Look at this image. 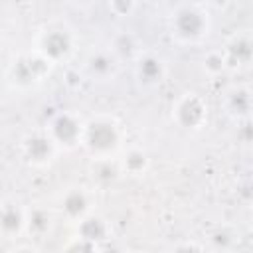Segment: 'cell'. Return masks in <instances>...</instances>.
<instances>
[{
	"label": "cell",
	"instance_id": "cell-1",
	"mask_svg": "<svg viewBox=\"0 0 253 253\" xmlns=\"http://www.w3.org/2000/svg\"><path fill=\"white\" fill-rule=\"evenodd\" d=\"M121 140H123L121 128L113 119L99 117V119H91L89 123H85L81 144L95 160L113 158L121 146Z\"/></svg>",
	"mask_w": 253,
	"mask_h": 253
},
{
	"label": "cell",
	"instance_id": "cell-2",
	"mask_svg": "<svg viewBox=\"0 0 253 253\" xmlns=\"http://www.w3.org/2000/svg\"><path fill=\"white\" fill-rule=\"evenodd\" d=\"M172 36L182 43H196L210 32L208 14L196 4H180L170 16Z\"/></svg>",
	"mask_w": 253,
	"mask_h": 253
},
{
	"label": "cell",
	"instance_id": "cell-3",
	"mask_svg": "<svg viewBox=\"0 0 253 253\" xmlns=\"http://www.w3.org/2000/svg\"><path fill=\"white\" fill-rule=\"evenodd\" d=\"M53 63L47 61L42 53L32 51V53H22L14 59V63L10 65V81L16 87H34L38 83H42L49 71H51Z\"/></svg>",
	"mask_w": 253,
	"mask_h": 253
},
{
	"label": "cell",
	"instance_id": "cell-4",
	"mask_svg": "<svg viewBox=\"0 0 253 253\" xmlns=\"http://www.w3.org/2000/svg\"><path fill=\"white\" fill-rule=\"evenodd\" d=\"M172 119L184 130H198L208 123V103L198 93H184L172 107Z\"/></svg>",
	"mask_w": 253,
	"mask_h": 253
},
{
	"label": "cell",
	"instance_id": "cell-5",
	"mask_svg": "<svg viewBox=\"0 0 253 253\" xmlns=\"http://www.w3.org/2000/svg\"><path fill=\"white\" fill-rule=\"evenodd\" d=\"M45 132L51 136V140L57 144V148H75L77 144L83 142L85 123L77 115L63 111V113H57L49 121Z\"/></svg>",
	"mask_w": 253,
	"mask_h": 253
},
{
	"label": "cell",
	"instance_id": "cell-6",
	"mask_svg": "<svg viewBox=\"0 0 253 253\" xmlns=\"http://www.w3.org/2000/svg\"><path fill=\"white\" fill-rule=\"evenodd\" d=\"M73 45H75V42H73L71 32H67L63 28H51V30L42 32V36L38 38L36 51L42 53L47 61H51L55 65V63L65 61L71 55Z\"/></svg>",
	"mask_w": 253,
	"mask_h": 253
},
{
	"label": "cell",
	"instance_id": "cell-7",
	"mask_svg": "<svg viewBox=\"0 0 253 253\" xmlns=\"http://www.w3.org/2000/svg\"><path fill=\"white\" fill-rule=\"evenodd\" d=\"M57 144L47 132H32L22 140V154L34 166H45L55 158Z\"/></svg>",
	"mask_w": 253,
	"mask_h": 253
},
{
	"label": "cell",
	"instance_id": "cell-8",
	"mask_svg": "<svg viewBox=\"0 0 253 253\" xmlns=\"http://www.w3.org/2000/svg\"><path fill=\"white\" fill-rule=\"evenodd\" d=\"M0 229L6 239H16L28 229V210L16 200H4L0 210Z\"/></svg>",
	"mask_w": 253,
	"mask_h": 253
},
{
	"label": "cell",
	"instance_id": "cell-9",
	"mask_svg": "<svg viewBox=\"0 0 253 253\" xmlns=\"http://www.w3.org/2000/svg\"><path fill=\"white\" fill-rule=\"evenodd\" d=\"M91 210H93V196L85 188H71L61 198V213L65 215V219L73 223H79L81 219L91 215L93 213Z\"/></svg>",
	"mask_w": 253,
	"mask_h": 253
},
{
	"label": "cell",
	"instance_id": "cell-10",
	"mask_svg": "<svg viewBox=\"0 0 253 253\" xmlns=\"http://www.w3.org/2000/svg\"><path fill=\"white\" fill-rule=\"evenodd\" d=\"M229 67H245L253 63V38L245 32L235 34L223 47Z\"/></svg>",
	"mask_w": 253,
	"mask_h": 253
},
{
	"label": "cell",
	"instance_id": "cell-11",
	"mask_svg": "<svg viewBox=\"0 0 253 253\" xmlns=\"http://www.w3.org/2000/svg\"><path fill=\"white\" fill-rule=\"evenodd\" d=\"M77 235L95 243V245H99V243H103L111 237V225L105 217L91 213V215H87L85 219H81L77 223Z\"/></svg>",
	"mask_w": 253,
	"mask_h": 253
},
{
	"label": "cell",
	"instance_id": "cell-12",
	"mask_svg": "<svg viewBox=\"0 0 253 253\" xmlns=\"http://www.w3.org/2000/svg\"><path fill=\"white\" fill-rule=\"evenodd\" d=\"M117 67V57L113 51H93L87 57V71L97 77V79H107L109 75L115 73Z\"/></svg>",
	"mask_w": 253,
	"mask_h": 253
},
{
	"label": "cell",
	"instance_id": "cell-13",
	"mask_svg": "<svg viewBox=\"0 0 253 253\" xmlns=\"http://www.w3.org/2000/svg\"><path fill=\"white\" fill-rule=\"evenodd\" d=\"M136 73L140 77V81L144 83H158L162 77H164V63L160 57L152 55V53H146V55H140L138 61H136Z\"/></svg>",
	"mask_w": 253,
	"mask_h": 253
},
{
	"label": "cell",
	"instance_id": "cell-14",
	"mask_svg": "<svg viewBox=\"0 0 253 253\" xmlns=\"http://www.w3.org/2000/svg\"><path fill=\"white\" fill-rule=\"evenodd\" d=\"M148 164H150V158L148 154L142 150V148H128L121 160H119V166L125 174H130V176H140L148 170Z\"/></svg>",
	"mask_w": 253,
	"mask_h": 253
},
{
	"label": "cell",
	"instance_id": "cell-15",
	"mask_svg": "<svg viewBox=\"0 0 253 253\" xmlns=\"http://www.w3.org/2000/svg\"><path fill=\"white\" fill-rule=\"evenodd\" d=\"M225 105L227 109L233 113V115H247L253 107V97L247 89L243 87H233L231 91H227V97H225Z\"/></svg>",
	"mask_w": 253,
	"mask_h": 253
},
{
	"label": "cell",
	"instance_id": "cell-16",
	"mask_svg": "<svg viewBox=\"0 0 253 253\" xmlns=\"http://www.w3.org/2000/svg\"><path fill=\"white\" fill-rule=\"evenodd\" d=\"M51 229V215L43 208H32L28 210V233L32 235H43Z\"/></svg>",
	"mask_w": 253,
	"mask_h": 253
},
{
	"label": "cell",
	"instance_id": "cell-17",
	"mask_svg": "<svg viewBox=\"0 0 253 253\" xmlns=\"http://www.w3.org/2000/svg\"><path fill=\"white\" fill-rule=\"evenodd\" d=\"M121 172L123 170H121L119 162H113L111 158L95 160V164H93V178L99 184H111V182H115Z\"/></svg>",
	"mask_w": 253,
	"mask_h": 253
},
{
	"label": "cell",
	"instance_id": "cell-18",
	"mask_svg": "<svg viewBox=\"0 0 253 253\" xmlns=\"http://www.w3.org/2000/svg\"><path fill=\"white\" fill-rule=\"evenodd\" d=\"M111 51L115 53V57H132L134 53H138V40L132 34L123 32L113 40Z\"/></svg>",
	"mask_w": 253,
	"mask_h": 253
},
{
	"label": "cell",
	"instance_id": "cell-19",
	"mask_svg": "<svg viewBox=\"0 0 253 253\" xmlns=\"http://www.w3.org/2000/svg\"><path fill=\"white\" fill-rule=\"evenodd\" d=\"M202 67L204 71L210 75V77H217L221 75L229 65H227V59H225V53L223 51H208L202 59Z\"/></svg>",
	"mask_w": 253,
	"mask_h": 253
},
{
	"label": "cell",
	"instance_id": "cell-20",
	"mask_svg": "<svg viewBox=\"0 0 253 253\" xmlns=\"http://www.w3.org/2000/svg\"><path fill=\"white\" fill-rule=\"evenodd\" d=\"M61 253H99V249H97L95 243H91V241H87V239L75 235V237H71V239L63 245V251H61Z\"/></svg>",
	"mask_w": 253,
	"mask_h": 253
},
{
	"label": "cell",
	"instance_id": "cell-21",
	"mask_svg": "<svg viewBox=\"0 0 253 253\" xmlns=\"http://www.w3.org/2000/svg\"><path fill=\"white\" fill-rule=\"evenodd\" d=\"M210 241H211L217 249H227V247L233 243V237H231V233H229L227 229H217V231L211 233Z\"/></svg>",
	"mask_w": 253,
	"mask_h": 253
},
{
	"label": "cell",
	"instance_id": "cell-22",
	"mask_svg": "<svg viewBox=\"0 0 253 253\" xmlns=\"http://www.w3.org/2000/svg\"><path fill=\"white\" fill-rule=\"evenodd\" d=\"M134 8H136L134 2H121V0H115V2L109 4V10H111L115 16H128Z\"/></svg>",
	"mask_w": 253,
	"mask_h": 253
},
{
	"label": "cell",
	"instance_id": "cell-23",
	"mask_svg": "<svg viewBox=\"0 0 253 253\" xmlns=\"http://www.w3.org/2000/svg\"><path fill=\"white\" fill-rule=\"evenodd\" d=\"M172 253H200V247L192 241H186V243H178Z\"/></svg>",
	"mask_w": 253,
	"mask_h": 253
},
{
	"label": "cell",
	"instance_id": "cell-24",
	"mask_svg": "<svg viewBox=\"0 0 253 253\" xmlns=\"http://www.w3.org/2000/svg\"><path fill=\"white\" fill-rule=\"evenodd\" d=\"M8 253H40L34 245H26V243H22V245H14Z\"/></svg>",
	"mask_w": 253,
	"mask_h": 253
},
{
	"label": "cell",
	"instance_id": "cell-25",
	"mask_svg": "<svg viewBox=\"0 0 253 253\" xmlns=\"http://www.w3.org/2000/svg\"><path fill=\"white\" fill-rule=\"evenodd\" d=\"M249 239H251V243H253V225L249 227Z\"/></svg>",
	"mask_w": 253,
	"mask_h": 253
}]
</instances>
